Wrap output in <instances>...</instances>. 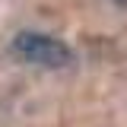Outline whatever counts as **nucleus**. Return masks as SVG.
<instances>
[{
  "instance_id": "nucleus-2",
  "label": "nucleus",
  "mask_w": 127,
  "mask_h": 127,
  "mask_svg": "<svg viewBox=\"0 0 127 127\" xmlns=\"http://www.w3.org/2000/svg\"><path fill=\"white\" fill-rule=\"evenodd\" d=\"M114 3H121V6H127V0H114Z\"/></svg>"
},
{
  "instance_id": "nucleus-1",
  "label": "nucleus",
  "mask_w": 127,
  "mask_h": 127,
  "mask_svg": "<svg viewBox=\"0 0 127 127\" xmlns=\"http://www.w3.org/2000/svg\"><path fill=\"white\" fill-rule=\"evenodd\" d=\"M13 54L38 67H67L73 64V51L61 38L45 35V32H19L13 38Z\"/></svg>"
}]
</instances>
